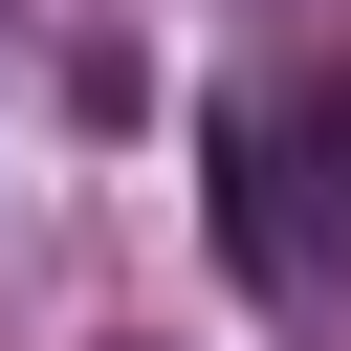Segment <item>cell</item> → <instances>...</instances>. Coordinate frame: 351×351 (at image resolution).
Here are the masks:
<instances>
[{"instance_id": "6da1fadb", "label": "cell", "mask_w": 351, "mask_h": 351, "mask_svg": "<svg viewBox=\"0 0 351 351\" xmlns=\"http://www.w3.org/2000/svg\"><path fill=\"white\" fill-rule=\"evenodd\" d=\"M197 219H219V263L263 285V307H307V176H285V110H197Z\"/></svg>"}]
</instances>
